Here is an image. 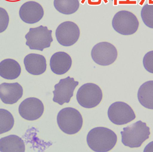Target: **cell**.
I'll use <instances>...</instances> for the list:
<instances>
[{"mask_svg":"<svg viewBox=\"0 0 153 152\" xmlns=\"http://www.w3.org/2000/svg\"><path fill=\"white\" fill-rule=\"evenodd\" d=\"M144 152H153V141L149 143L145 148Z\"/></svg>","mask_w":153,"mask_h":152,"instance_id":"obj_24","label":"cell"},{"mask_svg":"<svg viewBox=\"0 0 153 152\" xmlns=\"http://www.w3.org/2000/svg\"><path fill=\"white\" fill-rule=\"evenodd\" d=\"M117 48L108 42H100L91 50V56L94 61L101 66H109L115 62L117 57Z\"/></svg>","mask_w":153,"mask_h":152,"instance_id":"obj_7","label":"cell"},{"mask_svg":"<svg viewBox=\"0 0 153 152\" xmlns=\"http://www.w3.org/2000/svg\"><path fill=\"white\" fill-rule=\"evenodd\" d=\"M76 97L77 102L82 107L91 109L100 104L102 100V93L99 86L87 83L79 88Z\"/></svg>","mask_w":153,"mask_h":152,"instance_id":"obj_6","label":"cell"},{"mask_svg":"<svg viewBox=\"0 0 153 152\" xmlns=\"http://www.w3.org/2000/svg\"><path fill=\"white\" fill-rule=\"evenodd\" d=\"M78 84V81H74V78L70 76L61 79L59 83L54 86L55 90L53 91V102L61 105L65 103H69Z\"/></svg>","mask_w":153,"mask_h":152,"instance_id":"obj_10","label":"cell"},{"mask_svg":"<svg viewBox=\"0 0 153 152\" xmlns=\"http://www.w3.org/2000/svg\"><path fill=\"white\" fill-rule=\"evenodd\" d=\"M24 64L26 70L32 75L39 76L46 70L45 58L43 55L37 54H30L24 59Z\"/></svg>","mask_w":153,"mask_h":152,"instance_id":"obj_15","label":"cell"},{"mask_svg":"<svg viewBox=\"0 0 153 152\" xmlns=\"http://www.w3.org/2000/svg\"><path fill=\"white\" fill-rule=\"evenodd\" d=\"M109 119L115 125H126L136 118L134 112L127 104L118 101L111 104L108 112Z\"/></svg>","mask_w":153,"mask_h":152,"instance_id":"obj_8","label":"cell"},{"mask_svg":"<svg viewBox=\"0 0 153 152\" xmlns=\"http://www.w3.org/2000/svg\"><path fill=\"white\" fill-rule=\"evenodd\" d=\"M80 35L79 28L74 22L66 21L59 25L56 30L58 43L64 46H72L76 43Z\"/></svg>","mask_w":153,"mask_h":152,"instance_id":"obj_9","label":"cell"},{"mask_svg":"<svg viewBox=\"0 0 153 152\" xmlns=\"http://www.w3.org/2000/svg\"><path fill=\"white\" fill-rule=\"evenodd\" d=\"M137 98L142 106L153 110V80L145 82L140 86L137 93Z\"/></svg>","mask_w":153,"mask_h":152,"instance_id":"obj_18","label":"cell"},{"mask_svg":"<svg viewBox=\"0 0 153 152\" xmlns=\"http://www.w3.org/2000/svg\"><path fill=\"white\" fill-rule=\"evenodd\" d=\"M21 73V68L18 62L11 59H5L0 62V76L8 80L18 78Z\"/></svg>","mask_w":153,"mask_h":152,"instance_id":"obj_16","label":"cell"},{"mask_svg":"<svg viewBox=\"0 0 153 152\" xmlns=\"http://www.w3.org/2000/svg\"><path fill=\"white\" fill-rule=\"evenodd\" d=\"M44 10L41 4L34 1L23 4L20 8L19 14L22 20L29 24L40 21L44 17Z\"/></svg>","mask_w":153,"mask_h":152,"instance_id":"obj_12","label":"cell"},{"mask_svg":"<svg viewBox=\"0 0 153 152\" xmlns=\"http://www.w3.org/2000/svg\"><path fill=\"white\" fill-rule=\"evenodd\" d=\"M86 141L88 146L94 151L107 152L112 150L116 145L117 137L112 130L98 127L89 131Z\"/></svg>","mask_w":153,"mask_h":152,"instance_id":"obj_1","label":"cell"},{"mask_svg":"<svg viewBox=\"0 0 153 152\" xmlns=\"http://www.w3.org/2000/svg\"><path fill=\"white\" fill-rule=\"evenodd\" d=\"M143 64L148 72L153 74V51L146 54L143 59Z\"/></svg>","mask_w":153,"mask_h":152,"instance_id":"obj_23","label":"cell"},{"mask_svg":"<svg viewBox=\"0 0 153 152\" xmlns=\"http://www.w3.org/2000/svg\"><path fill=\"white\" fill-rule=\"evenodd\" d=\"M14 120L12 114L4 109H0V134L10 131L13 128Z\"/></svg>","mask_w":153,"mask_h":152,"instance_id":"obj_20","label":"cell"},{"mask_svg":"<svg viewBox=\"0 0 153 152\" xmlns=\"http://www.w3.org/2000/svg\"><path fill=\"white\" fill-rule=\"evenodd\" d=\"M23 95V88L18 83L0 84V99L5 104L16 103Z\"/></svg>","mask_w":153,"mask_h":152,"instance_id":"obj_13","label":"cell"},{"mask_svg":"<svg viewBox=\"0 0 153 152\" xmlns=\"http://www.w3.org/2000/svg\"><path fill=\"white\" fill-rule=\"evenodd\" d=\"M72 64V60L69 54L63 51L54 54L50 60L51 70L54 74L62 75L68 72Z\"/></svg>","mask_w":153,"mask_h":152,"instance_id":"obj_14","label":"cell"},{"mask_svg":"<svg viewBox=\"0 0 153 152\" xmlns=\"http://www.w3.org/2000/svg\"><path fill=\"white\" fill-rule=\"evenodd\" d=\"M52 30L47 27L40 26L36 28H30L28 33L25 35L26 44L30 50L43 51L49 48L53 42Z\"/></svg>","mask_w":153,"mask_h":152,"instance_id":"obj_4","label":"cell"},{"mask_svg":"<svg viewBox=\"0 0 153 152\" xmlns=\"http://www.w3.org/2000/svg\"><path fill=\"white\" fill-rule=\"evenodd\" d=\"M141 16L145 25L153 29V4H145L141 10Z\"/></svg>","mask_w":153,"mask_h":152,"instance_id":"obj_21","label":"cell"},{"mask_svg":"<svg viewBox=\"0 0 153 152\" xmlns=\"http://www.w3.org/2000/svg\"><path fill=\"white\" fill-rule=\"evenodd\" d=\"M112 26L114 30L123 35H130L137 31L139 22L136 16L131 12L121 10L113 17Z\"/></svg>","mask_w":153,"mask_h":152,"instance_id":"obj_5","label":"cell"},{"mask_svg":"<svg viewBox=\"0 0 153 152\" xmlns=\"http://www.w3.org/2000/svg\"><path fill=\"white\" fill-rule=\"evenodd\" d=\"M0 151L24 152L25 145L21 138L15 135H11L0 139Z\"/></svg>","mask_w":153,"mask_h":152,"instance_id":"obj_17","label":"cell"},{"mask_svg":"<svg viewBox=\"0 0 153 152\" xmlns=\"http://www.w3.org/2000/svg\"><path fill=\"white\" fill-rule=\"evenodd\" d=\"M57 122L61 130L67 134L78 133L83 125V118L79 111L68 107L61 110L57 116Z\"/></svg>","mask_w":153,"mask_h":152,"instance_id":"obj_3","label":"cell"},{"mask_svg":"<svg viewBox=\"0 0 153 152\" xmlns=\"http://www.w3.org/2000/svg\"><path fill=\"white\" fill-rule=\"evenodd\" d=\"M53 4L57 11L65 15L75 13L80 6L78 0H54Z\"/></svg>","mask_w":153,"mask_h":152,"instance_id":"obj_19","label":"cell"},{"mask_svg":"<svg viewBox=\"0 0 153 152\" xmlns=\"http://www.w3.org/2000/svg\"><path fill=\"white\" fill-rule=\"evenodd\" d=\"M9 15L5 10L0 7V33L5 31L9 25Z\"/></svg>","mask_w":153,"mask_h":152,"instance_id":"obj_22","label":"cell"},{"mask_svg":"<svg viewBox=\"0 0 153 152\" xmlns=\"http://www.w3.org/2000/svg\"><path fill=\"white\" fill-rule=\"evenodd\" d=\"M19 113L26 120L33 121L39 119L44 112L42 102L36 98L30 97L25 99L19 106Z\"/></svg>","mask_w":153,"mask_h":152,"instance_id":"obj_11","label":"cell"},{"mask_svg":"<svg viewBox=\"0 0 153 152\" xmlns=\"http://www.w3.org/2000/svg\"><path fill=\"white\" fill-rule=\"evenodd\" d=\"M149 127L145 122L139 120L123 128L120 132L121 142L124 145L131 148H138L149 139L151 134Z\"/></svg>","mask_w":153,"mask_h":152,"instance_id":"obj_2","label":"cell"}]
</instances>
